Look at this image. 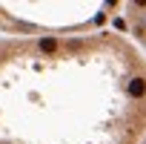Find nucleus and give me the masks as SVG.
<instances>
[{
	"instance_id": "obj_1",
	"label": "nucleus",
	"mask_w": 146,
	"mask_h": 144,
	"mask_svg": "<svg viewBox=\"0 0 146 144\" xmlns=\"http://www.w3.org/2000/svg\"><path fill=\"white\" fill-rule=\"evenodd\" d=\"M146 66L115 32L0 40V144H140Z\"/></svg>"
},
{
	"instance_id": "obj_2",
	"label": "nucleus",
	"mask_w": 146,
	"mask_h": 144,
	"mask_svg": "<svg viewBox=\"0 0 146 144\" xmlns=\"http://www.w3.org/2000/svg\"><path fill=\"white\" fill-rule=\"evenodd\" d=\"M117 3H0V29L20 38L100 32Z\"/></svg>"
}]
</instances>
